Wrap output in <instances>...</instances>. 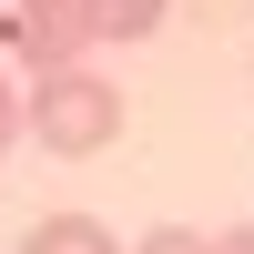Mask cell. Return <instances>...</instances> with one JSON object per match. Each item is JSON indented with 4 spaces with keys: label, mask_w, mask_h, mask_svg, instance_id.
Here are the masks:
<instances>
[{
    "label": "cell",
    "mask_w": 254,
    "mask_h": 254,
    "mask_svg": "<svg viewBox=\"0 0 254 254\" xmlns=\"http://www.w3.org/2000/svg\"><path fill=\"white\" fill-rule=\"evenodd\" d=\"M20 254H122V234L102 214H41L31 234H20Z\"/></svg>",
    "instance_id": "3957f363"
},
{
    "label": "cell",
    "mask_w": 254,
    "mask_h": 254,
    "mask_svg": "<svg viewBox=\"0 0 254 254\" xmlns=\"http://www.w3.org/2000/svg\"><path fill=\"white\" fill-rule=\"evenodd\" d=\"M10 142H20V81L0 71V153H10Z\"/></svg>",
    "instance_id": "5b68a950"
},
{
    "label": "cell",
    "mask_w": 254,
    "mask_h": 254,
    "mask_svg": "<svg viewBox=\"0 0 254 254\" xmlns=\"http://www.w3.org/2000/svg\"><path fill=\"white\" fill-rule=\"evenodd\" d=\"M20 132H41V153L61 163H92L122 142V81L92 71V61H61V71L20 81Z\"/></svg>",
    "instance_id": "6da1fadb"
},
{
    "label": "cell",
    "mask_w": 254,
    "mask_h": 254,
    "mask_svg": "<svg viewBox=\"0 0 254 254\" xmlns=\"http://www.w3.org/2000/svg\"><path fill=\"white\" fill-rule=\"evenodd\" d=\"M132 254H254V224H224V234H183V224H163V234H142Z\"/></svg>",
    "instance_id": "277c9868"
},
{
    "label": "cell",
    "mask_w": 254,
    "mask_h": 254,
    "mask_svg": "<svg viewBox=\"0 0 254 254\" xmlns=\"http://www.w3.org/2000/svg\"><path fill=\"white\" fill-rule=\"evenodd\" d=\"M71 20H81V51H112V41L163 31V0H71Z\"/></svg>",
    "instance_id": "7a4b0ae2"
}]
</instances>
